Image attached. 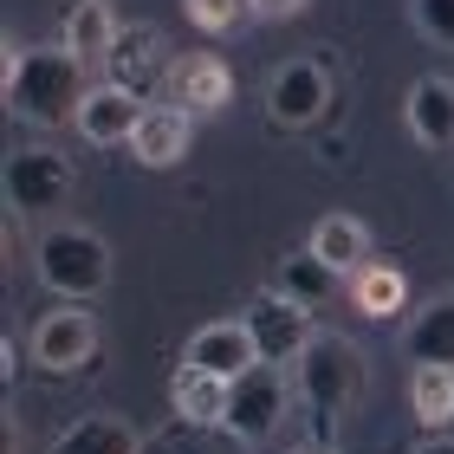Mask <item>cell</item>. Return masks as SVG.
Listing matches in <instances>:
<instances>
[{
	"label": "cell",
	"instance_id": "obj_7",
	"mask_svg": "<svg viewBox=\"0 0 454 454\" xmlns=\"http://www.w3.org/2000/svg\"><path fill=\"white\" fill-rule=\"evenodd\" d=\"M332 111V72L325 59H286L266 78V123L273 130H312Z\"/></svg>",
	"mask_w": 454,
	"mask_h": 454
},
{
	"label": "cell",
	"instance_id": "obj_19",
	"mask_svg": "<svg viewBox=\"0 0 454 454\" xmlns=\"http://www.w3.org/2000/svg\"><path fill=\"white\" fill-rule=\"evenodd\" d=\"M344 286H350V305H357L364 318H396L409 305V279H403V266H389V260H364Z\"/></svg>",
	"mask_w": 454,
	"mask_h": 454
},
{
	"label": "cell",
	"instance_id": "obj_17",
	"mask_svg": "<svg viewBox=\"0 0 454 454\" xmlns=\"http://www.w3.org/2000/svg\"><path fill=\"white\" fill-rule=\"evenodd\" d=\"M403 357L409 364H454V293H435L422 312H409Z\"/></svg>",
	"mask_w": 454,
	"mask_h": 454
},
{
	"label": "cell",
	"instance_id": "obj_11",
	"mask_svg": "<svg viewBox=\"0 0 454 454\" xmlns=\"http://www.w3.org/2000/svg\"><path fill=\"white\" fill-rule=\"evenodd\" d=\"M143 105H150V98H137V91L111 85V78H98V85L85 91V105H78V137H85L91 150H117V143L137 137Z\"/></svg>",
	"mask_w": 454,
	"mask_h": 454
},
{
	"label": "cell",
	"instance_id": "obj_8",
	"mask_svg": "<svg viewBox=\"0 0 454 454\" xmlns=\"http://www.w3.org/2000/svg\"><path fill=\"white\" fill-rule=\"evenodd\" d=\"M98 357V318L85 312V299H66L59 312H46L33 325V364L46 377H66V370H85Z\"/></svg>",
	"mask_w": 454,
	"mask_h": 454
},
{
	"label": "cell",
	"instance_id": "obj_9",
	"mask_svg": "<svg viewBox=\"0 0 454 454\" xmlns=\"http://www.w3.org/2000/svg\"><path fill=\"white\" fill-rule=\"evenodd\" d=\"M169 105H182L189 117H215L234 105V72L221 66V52H182L169 59V78H162Z\"/></svg>",
	"mask_w": 454,
	"mask_h": 454
},
{
	"label": "cell",
	"instance_id": "obj_27",
	"mask_svg": "<svg viewBox=\"0 0 454 454\" xmlns=\"http://www.w3.org/2000/svg\"><path fill=\"white\" fill-rule=\"evenodd\" d=\"M293 454H338L332 442H305V448H293Z\"/></svg>",
	"mask_w": 454,
	"mask_h": 454
},
{
	"label": "cell",
	"instance_id": "obj_26",
	"mask_svg": "<svg viewBox=\"0 0 454 454\" xmlns=\"http://www.w3.org/2000/svg\"><path fill=\"white\" fill-rule=\"evenodd\" d=\"M409 454H454V428H422V442Z\"/></svg>",
	"mask_w": 454,
	"mask_h": 454
},
{
	"label": "cell",
	"instance_id": "obj_3",
	"mask_svg": "<svg viewBox=\"0 0 454 454\" xmlns=\"http://www.w3.org/2000/svg\"><path fill=\"white\" fill-rule=\"evenodd\" d=\"M33 273H39L46 293L91 305L111 286V247H105V234H91V227L59 221V227H46V234L33 240Z\"/></svg>",
	"mask_w": 454,
	"mask_h": 454
},
{
	"label": "cell",
	"instance_id": "obj_2",
	"mask_svg": "<svg viewBox=\"0 0 454 454\" xmlns=\"http://www.w3.org/2000/svg\"><path fill=\"white\" fill-rule=\"evenodd\" d=\"M364 383H370V364H364V350L350 344V338L318 332L312 344H305V357L293 364V396L305 403V416H312L318 442L364 403Z\"/></svg>",
	"mask_w": 454,
	"mask_h": 454
},
{
	"label": "cell",
	"instance_id": "obj_5",
	"mask_svg": "<svg viewBox=\"0 0 454 454\" xmlns=\"http://www.w3.org/2000/svg\"><path fill=\"white\" fill-rule=\"evenodd\" d=\"M0 189H7L13 215H52L72 201V162L52 150V143H33V150H13L7 169H0Z\"/></svg>",
	"mask_w": 454,
	"mask_h": 454
},
{
	"label": "cell",
	"instance_id": "obj_14",
	"mask_svg": "<svg viewBox=\"0 0 454 454\" xmlns=\"http://www.w3.org/2000/svg\"><path fill=\"white\" fill-rule=\"evenodd\" d=\"M403 123L422 150H454V78H442V72L416 78L403 98Z\"/></svg>",
	"mask_w": 454,
	"mask_h": 454
},
{
	"label": "cell",
	"instance_id": "obj_25",
	"mask_svg": "<svg viewBox=\"0 0 454 454\" xmlns=\"http://www.w3.org/2000/svg\"><path fill=\"white\" fill-rule=\"evenodd\" d=\"M312 0H254V20H299Z\"/></svg>",
	"mask_w": 454,
	"mask_h": 454
},
{
	"label": "cell",
	"instance_id": "obj_16",
	"mask_svg": "<svg viewBox=\"0 0 454 454\" xmlns=\"http://www.w3.org/2000/svg\"><path fill=\"white\" fill-rule=\"evenodd\" d=\"M117 27L123 20L111 13V0H66V13H59V46L78 52L85 66H105L111 46H117Z\"/></svg>",
	"mask_w": 454,
	"mask_h": 454
},
{
	"label": "cell",
	"instance_id": "obj_6",
	"mask_svg": "<svg viewBox=\"0 0 454 454\" xmlns=\"http://www.w3.org/2000/svg\"><path fill=\"white\" fill-rule=\"evenodd\" d=\"M247 332H254V350H260V364H299L305 357V344L318 338V325H312V312H305L299 299H286L279 286H266V293H254L247 299Z\"/></svg>",
	"mask_w": 454,
	"mask_h": 454
},
{
	"label": "cell",
	"instance_id": "obj_15",
	"mask_svg": "<svg viewBox=\"0 0 454 454\" xmlns=\"http://www.w3.org/2000/svg\"><path fill=\"white\" fill-rule=\"evenodd\" d=\"M227 377H215V370H201V364H176V377H169V409H176V422H189V428H221L227 422Z\"/></svg>",
	"mask_w": 454,
	"mask_h": 454
},
{
	"label": "cell",
	"instance_id": "obj_20",
	"mask_svg": "<svg viewBox=\"0 0 454 454\" xmlns=\"http://www.w3.org/2000/svg\"><path fill=\"white\" fill-rule=\"evenodd\" d=\"M305 247H312L325 266H338V273L350 279V273L370 260V227H364L357 215H325V221L312 227V240H305Z\"/></svg>",
	"mask_w": 454,
	"mask_h": 454
},
{
	"label": "cell",
	"instance_id": "obj_22",
	"mask_svg": "<svg viewBox=\"0 0 454 454\" xmlns=\"http://www.w3.org/2000/svg\"><path fill=\"white\" fill-rule=\"evenodd\" d=\"M409 409H416L422 428H454V364L409 370Z\"/></svg>",
	"mask_w": 454,
	"mask_h": 454
},
{
	"label": "cell",
	"instance_id": "obj_1",
	"mask_svg": "<svg viewBox=\"0 0 454 454\" xmlns=\"http://www.w3.org/2000/svg\"><path fill=\"white\" fill-rule=\"evenodd\" d=\"M0 52H7L0 59V98L20 123H39V130L78 123V105L91 91L85 59L66 46H20V39H7Z\"/></svg>",
	"mask_w": 454,
	"mask_h": 454
},
{
	"label": "cell",
	"instance_id": "obj_18",
	"mask_svg": "<svg viewBox=\"0 0 454 454\" xmlns=\"http://www.w3.org/2000/svg\"><path fill=\"white\" fill-rule=\"evenodd\" d=\"M52 454H143V435L123 416L98 409V416H78L66 435L52 442Z\"/></svg>",
	"mask_w": 454,
	"mask_h": 454
},
{
	"label": "cell",
	"instance_id": "obj_4",
	"mask_svg": "<svg viewBox=\"0 0 454 454\" xmlns=\"http://www.w3.org/2000/svg\"><path fill=\"white\" fill-rule=\"evenodd\" d=\"M286 370L279 364H254V370H240L234 389H227V435H234L240 448H260V442H273L279 435V422H286Z\"/></svg>",
	"mask_w": 454,
	"mask_h": 454
},
{
	"label": "cell",
	"instance_id": "obj_10",
	"mask_svg": "<svg viewBox=\"0 0 454 454\" xmlns=\"http://www.w3.org/2000/svg\"><path fill=\"white\" fill-rule=\"evenodd\" d=\"M105 78L137 98H150L162 78H169V52H162V33L150 27V20H137V27H117V46L105 59Z\"/></svg>",
	"mask_w": 454,
	"mask_h": 454
},
{
	"label": "cell",
	"instance_id": "obj_24",
	"mask_svg": "<svg viewBox=\"0 0 454 454\" xmlns=\"http://www.w3.org/2000/svg\"><path fill=\"white\" fill-rule=\"evenodd\" d=\"M409 20L428 46H448L454 52V0H409Z\"/></svg>",
	"mask_w": 454,
	"mask_h": 454
},
{
	"label": "cell",
	"instance_id": "obj_12",
	"mask_svg": "<svg viewBox=\"0 0 454 454\" xmlns=\"http://www.w3.org/2000/svg\"><path fill=\"white\" fill-rule=\"evenodd\" d=\"M195 143V117L182 105H143V123L130 137V156L143 162V169H176L182 156H189Z\"/></svg>",
	"mask_w": 454,
	"mask_h": 454
},
{
	"label": "cell",
	"instance_id": "obj_13",
	"mask_svg": "<svg viewBox=\"0 0 454 454\" xmlns=\"http://www.w3.org/2000/svg\"><path fill=\"white\" fill-rule=\"evenodd\" d=\"M182 364H201V370H215V377L234 383L240 370H254V364H260V350H254V332H247V318H215V325H201V332L182 344Z\"/></svg>",
	"mask_w": 454,
	"mask_h": 454
},
{
	"label": "cell",
	"instance_id": "obj_23",
	"mask_svg": "<svg viewBox=\"0 0 454 454\" xmlns=\"http://www.w3.org/2000/svg\"><path fill=\"white\" fill-rule=\"evenodd\" d=\"M182 13H189L201 33H240L247 20H254V0H182Z\"/></svg>",
	"mask_w": 454,
	"mask_h": 454
},
{
	"label": "cell",
	"instance_id": "obj_21",
	"mask_svg": "<svg viewBox=\"0 0 454 454\" xmlns=\"http://www.w3.org/2000/svg\"><path fill=\"white\" fill-rule=\"evenodd\" d=\"M338 279H344V273H338V266H325L312 247H299V254H286V260H279V293H286V299H299L305 312L332 305V299H338Z\"/></svg>",
	"mask_w": 454,
	"mask_h": 454
}]
</instances>
